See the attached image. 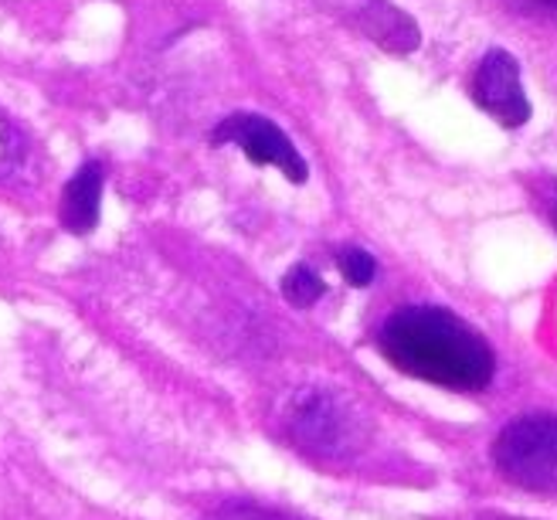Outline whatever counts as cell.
I'll return each mask as SVG.
<instances>
[{"mask_svg": "<svg viewBox=\"0 0 557 520\" xmlns=\"http://www.w3.org/2000/svg\"><path fill=\"white\" fill-rule=\"evenodd\" d=\"M381 354L398 371L453 392H483L496 358L490 344L442 307H401L377 334Z\"/></svg>", "mask_w": 557, "mask_h": 520, "instance_id": "6da1fadb", "label": "cell"}, {"mask_svg": "<svg viewBox=\"0 0 557 520\" xmlns=\"http://www.w3.org/2000/svg\"><path fill=\"white\" fill-rule=\"evenodd\" d=\"M493 462L510 483L557 494V416L537 412L513 419L493 443Z\"/></svg>", "mask_w": 557, "mask_h": 520, "instance_id": "7a4b0ae2", "label": "cell"}, {"mask_svg": "<svg viewBox=\"0 0 557 520\" xmlns=\"http://www.w3.org/2000/svg\"><path fill=\"white\" fill-rule=\"evenodd\" d=\"M286 435L313 456H344L357 446V419L337 395L323 388H299L289 395L286 412H283Z\"/></svg>", "mask_w": 557, "mask_h": 520, "instance_id": "3957f363", "label": "cell"}, {"mask_svg": "<svg viewBox=\"0 0 557 520\" xmlns=\"http://www.w3.org/2000/svg\"><path fill=\"white\" fill-rule=\"evenodd\" d=\"M211 140L238 147L248 160L259 163V168H278L293 184H302L306 174H310V168H306V160L299 157L289 136L265 116L235 113L228 120H221V126L211 133Z\"/></svg>", "mask_w": 557, "mask_h": 520, "instance_id": "277c9868", "label": "cell"}, {"mask_svg": "<svg viewBox=\"0 0 557 520\" xmlns=\"http://www.w3.org/2000/svg\"><path fill=\"white\" fill-rule=\"evenodd\" d=\"M469 96L486 116H493L507 129H517L531 120V99L523 96V86H520V65L504 48H493L483 54L476 75H472Z\"/></svg>", "mask_w": 557, "mask_h": 520, "instance_id": "5b68a950", "label": "cell"}, {"mask_svg": "<svg viewBox=\"0 0 557 520\" xmlns=\"http://www.w3.org/2000/svg\"><path fill=\"white\" fill-rule=\"evenodd\" d=\"M102 163L89 160L75 171V177L62 190V225L72 235H89L99 225V201H102Z\"/></svg>", "mask_w": 557, "mask_h": 520, "instance_id": "8992f818", "label": "cell"}, {"mask_svg": "<svg viewBox=\"0 0 557 520\" xmlns=\"http://www.w3.org/2000/svg\"><path fill=\"white\" fill-rule=\"evenodd\" d=\"M364 32L371 41H377L381 48L395 51V54L414 51L418 41H422L414 21L405 11L387 4V0H371V4L364 8Z\"/></svg>", "mask_w": 557, "mask_h": 520, "instance_id": "52a82bcc", "label": "cell"}, {"mask_svg": "<svg viewBox=\"0 0 557 520\" xmlns=\"http://www.w3.org/2000/svg\"><path fill=\"white\" fill-rule=\"evenodd\" d=\"M323 293H326V283H323V276H320L317 269L306 265V262L293 265V269L286 272V276H283V296L289 299L293 307H299V310H306V307L320 304Z\"/></svg>", "mask_w": 557, "mask_h": 520, "instance_id": "ba28073f", "label": "cell"}, {"mask_svg": "<svg viewBox=\"0 0 557 520\" xmlns=\"http://www.w3.org/2000/svg\"><path fill=\"white\" fill-rule=\"evenodd\" d=\"M337 265H341V272H344V280H347L350 286H357V289L371 286L374 276H377V262H374V256H371L368 249H357V245H347V249H341Z\"/></svg>", "mask_w": 557, "mask_h": 520, "instance_id": "9c48e42d", "label": "cell"}, {"mask_svg": "<svg viewBox=\"0 0 557 520\" xmlns=\"http://www.w3.org/2000/svg\"><path fill=\"white\" fill-rule=\"evenodd\" d=\"M24 160V140L21 133L0 116V177H11Z\"/></svg>", "mask_w": 557, "mask_h": 520, "instance_id": "30bf717a", "label": "cell"}, {"mask_svg": "<svg viewBox=\"0 0 557 520\" xmlns=\"http://www.w3.org/2000/svg\"><path fill=\"white\" fill-rule=\"evenodd\" d=\"M211 520H299V517L283 513V510H269V507H256V504H228Z\"/></svg>", "mask_w": 557, "mask_h": 520, "instance_id": "8fae6325", "label": "cell"}, {"mask_svg": "<svg viewBox=\"0 0 557 520\" xmlns=\"http://www.w3.org/2000/svg\"><path fill=\"white\" fill-rule=\"evenodd\" d=\"M523 14H541V17H557V0H513Z\"/></svg>", "mask_w": 557, "mask_h": 520, "instance_id": "7c38bea8", "label": "cell"}, {"mask_svg": "<svg viewBox=\"0 0 557 520\" xmlns=\"http://www.w3.org/2000/svg\"><path fill=\"white\" fill-rule=\"evenodd\" d=\"M550 218H554V228H557V195H554V205H550Z\"/></svg>", "mask_w": 557, "mask_h": 520, "instance_id": "4fadbf2b", "label": "cell"}]
</instances>
